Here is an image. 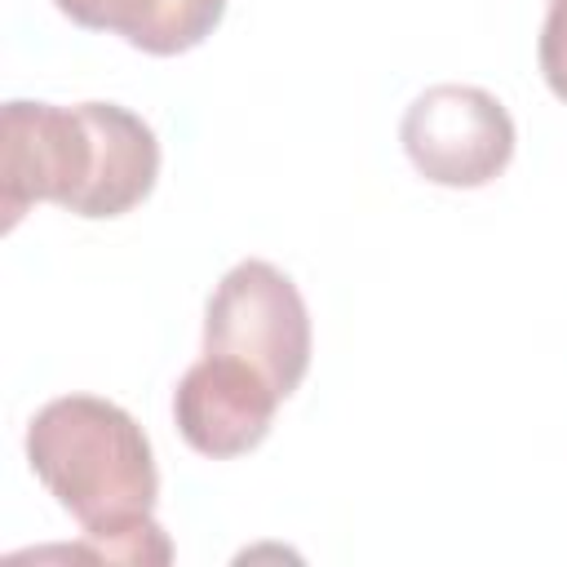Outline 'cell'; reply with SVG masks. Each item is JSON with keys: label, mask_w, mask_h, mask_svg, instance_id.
Here are the masks:
<instances>
[{"label": "cell", "mask_w": 567, "mask_h": 567, "mask_svg": "<svg viewBox=\"0 0 567 567\" xmlns=\"http://www.w3.org/2000/svg\"><path fill=\"white\" fill-rule=\"evenodd\" d=\"M27 465L80 523V558L168 563L173 545L155 523L159 470L146 430L111 399L62 394L27 425Z\"/></svg>", "instance_id": "cell-1"}, {"label": "cell", "mask_w": 567, "mask_h": 567, "mask_svg": "<svg viewBox=\"0 0 567 567\" xmlns=\"http://www.w3.org/2000/svg\"><path fill=\"white\" fill-rule=\"evenodd\" d=\"M310 310L297 292V284L261 261L248 257L230 266L208 306H204V350L230 354L257 368L284 399L306 381L310 368Z\"/></svg>", "instance_id": "cell-2"}, {"label": "cell", "mask_w": 567, "mask_h": 567, "mask_svg": "<svg viewBox=\"0 0 567 567\" xmlns=\"http://www.w3.org/2000/svg\"><path fill=\"white\" fill-rule=\"evenodd\" d=\"M412 168L447 190H478L514 159V120L505 102L478 84H430L399 124Z\"/></svg>", "instance_id": "cell-3"}, {"label": "cell", "mask_w": 567, "mask_h": 567, "mask_svg": "<svg viewBox=\"0 0 567 567\" xmlns=\"http://www.w3.org/2000/svg\"><path fill=\"white\" fill-rule=\"evenodd\" d=\"M93 120L89 106L58 102H4L0 115V213L4 230L22 221L31 204H58L75 213L93 177Z\"/></svg>", "instance_id": "cell-4"}, {"label": "cell", "mask_w": 567, "mask_h": 567, "mask_svg": "<svg viewBox=\"0 0 567 567\" xmlns=\"http://www.w3.org/2000/svg\"><path fill=\"white\" fill-rule=\"evenodd\" d=\"M284 394L244 359L208 354L190 363L173 390V421L190 452L208 461H230L252 452L279 412Z\"/></svg>", "instance_id": "cell-5"}, {"label": "cell", "mask_w": 567, "mask_h": 567, "mask_svg": "<svg viewBox=\"0 0 567 567\" xmlns=\"http://www.w3.org/2000/svg\"><path fill=\"white\" fill-rule=\"evenodd\" d=\"M84 31H115L151 58H173L204 44L226 0H53Z\"/></svg>", "instance_id": "cell-6"}, {"label": "cell", "mask_w": 567, "mask_h": 567, "mask_svg": "<svg viewBox=\"0 0 567 567\" xmlns=\"http://www.w3.org/2000/svg\"><path fill=\"white\" fill-rule=\"evenodd\" d=\"M536 62H540V75H545L549 93L558 102H567V0H549L545 4V22H540V40H536Z\"/></svg>", "instance_id": "cell-7"}]
</instances>
